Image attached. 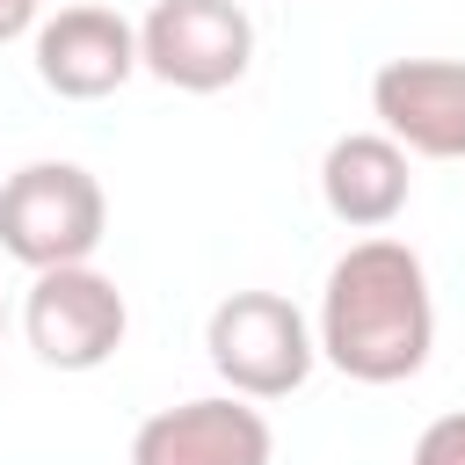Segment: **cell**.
<instances>
[{
  "mask_svg": "<svg viewBox=\"0 0 465 465\" xmlns=\"http://www.w3.org/2000/svg\"><path fill=\"white\" fill-rule=\"evenodd\" d=\"M312 349L356 385H407L436 349V298L421 254L385 232L356 240L327 269Z\"/></svg>",
  "mask_w": 465,
  "mask_h": 465,
  "instance_id": "6da1fadb",
  "label": "cell"
},
{
  "mask_svg": "<svg viewBox=\"0 0 465 465\" xmlns=\"http://www.w3.org/2000/svg\"><path fill=\"white\" fill-rule=\"evenodd\" d=\"M102 232H109V196L80 160H29L0 182V247L29 276L94 262Z\"/></svg>",
  "mask_w": 465,
  "mask_h": 465,
  "instance_id": "7a4b0ae2",
  "label": "cell"
},
{
  "mask_svg": "<svg viewBox=\"0 0 465 465\" xmlns=\"http://www.w3.org/2000/svg\"><path fill=\"white\" fill-rule=\"evenodd\" d=\"M203 349H211V371L240 392V400H291L320 349H312V327L291 298L276 291H232L211 305L203 320Z\"/></svg>",
  "mask_w": 465,
  "mask_h": 465,
  "instance_id": "3957f363",
  "label": "cell"
},
{
  "mask_svg": "<svg viewBox=\"0 0 465 465\" xmlns=\"http://www.w3.org/2000/svg\"><path fill=\"white\" fill-rule=\"evenodd\" d=\"M138 65L182 94H218L254 65V22L240 0H153L138 22Z\"/></svg>",
  "mask_w": 465,
  "mask_h": 465,
  "instance_id": "277c9868",
  "label": "cell"
},
{
  "mask_svg": "<svg viewBox=\"0 0 465 465\" xmlns=\"http://www.w3.org/2000/svg\"><path fill=\"white\" fill-rule=\"evenodd\" d=\"M22 334H29L36 363H51V371H102L131 334V305L94 262L44 269L22 298Z\"/></svg>",
  "mask_w": 465,
  "mask_h": 465,
  "instance_id": "5b68a950",
  "label": "cell"
},
{
  "mask_svg": "<svg viewBox=\"0 0 465 465\" xmlns=\"http://www.w3.org/2000/svg\"><path fill=\"white\" fill-rule=\"evenodd\" d=\"M371 116L414 160H465V58H385Z\"/></svg>",
  "mask_w": 465,
  "mask_h": 465,
  "instance_id": "8992f818",
  "label": "cell"
},
{
  "mask_svg": "<svg viewBox=\"0 0 465 465\" xmlns=\"http://www.w3.org/2000/svg\"><path fill=\"white\" fill-rule=\"evenodd\" d=\"M269 458H276L269 414L240 392L160 407L131 436V465H269Z\"/></svg>",
  "mask_w": 465,
  "mask_h": 465,
  "instance_id": "52a82bcc",
  "label": "cell"
},
{
  "mask_svg": "<svg viewBox=\"0 0 465 465\" xmlns=\"http://www.w3.org/2000/svg\"><path fill=\"white\" fill-rule=\"evenodd\" d=\"M36 51V80L58 102H102L138 73V22H124L116 7H58L36 22L29 36Z\"/></svg>",
  "mask_w": 465,
  "mask_h": 465,
  "instance_id": "ba28073f",
  "label": "cell"
},
{
  "mask_svg": "<svg viewBox=\"0 0 465 465\" xmlns=\"http://www.w3.org/2000/svg\"><path fill=\"white\" fill-rule=\"evenodd\" d=\"M414 196V174H407V153L385 138V131H341L320 160V203L349 225V232H378L407 211Z\"/></svg>",
  "mask_w": 465,
  "mask_h": 465,
  "instance_id": "9c48e42d",
  "label": "cell"
},
{
  "mask_svg": "<svg viewBox=\"0 0 465 465\" xmlns=\"http://www.w3.org/2000/svg\"><path fill=\"white\" fill-rule=\"evenodd\" d=\"M407 465H465V407H458V414H436V421L414 436Z\"/></svg>",
  "mask_w": 465,
  "mask_h": 465,
  "instance_id": "30bf717a",
  "label": "cell"
},
{
  "mask_svg": "<svg viewBox=\"0 0 465 465\" xmlns=\"http://www.w3.org/2000/svg\"><path fill=\"white\" fill-rule=\"evenodd\" d=\"M36 7H44V0H0V44H15V36H36V22H44Z\"/></svg>",
  "mask_w": 465,
  "mask_h": 465,
  "instance_id": "8fae6325",
  "label": "cell"
},
{
  "mask_svg": "<svg viewBox=\"0 0 465 465\" xmlns=\"http://www.w3.org/2000/svg\"><path fill=\"white\" fill-rule=\"evenodd\" d=\"M0 334H7V298H0Z\"/></svg>",
  "mask_w": 465,
  "mask_h": 465,
  "instance_id": "7c38bea8",
  "label": "cell"
}]
</instances>
